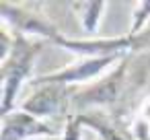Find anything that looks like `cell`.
<instances>
[{
    "mask_svg": "<svg viewBox=\"0 0 150 140\" xmlns=\"http://www.w3.org/2000/svg\"><path fill=\"white\" fill-rule=\"evenodd\" d=\"M146 70L134 66V56L123 58L115 68L88 87H80L74 95L72 115L88 111H107L109 115L132 126L140 105V93L146 87Z\"/></svg>",
    "mask_w": 150,
    "mask_h": 140,
    "instance_id": "obj_1",
    "label": "cell"
},
{
    "mask_svg": "<svg viewBox=\"0 0 150 140\" xmlns=\"http://www.w3.org/2000/svg\"><path fill=\"white\" fill-rule=\"evenodd\" d=\"M47 43L45 41H37V39H29L25 35L15 33V43L13 50L6 58L0 60V74H2V115L15 111L17 105V97L21 93V87L31 78L33 74V66L37 56L43 52Z\"/></svg>",
    "mask_w": 150,
    "mask_h": 140,
    "instance_id": "obj_2",
    "label": "cell"
},
{
    "mask_svg": "<svg viewBox=\"0 0 150 140\" xmlns=\"http://www.w3.org/2000/svg\"><path fill=\"white\" fill-rule=\"evenodd\" d=\"M43 9L41 2L35 4H13V2H0V23L6 25L13 33L25 35L29 39L45 41L54 45L64 37V33L39 11Z\"/></svg>",
    "mask_w": 150,
    "mask_h": 140,
    "instance_id": "obj_3",
    "label": "cell"
},
{
    "mask_svg": "<svg viewBox=\"0 0 150 140\" xmlns=\"http://www.w3.org/2000/svg\"><path fill=\"white\" fill-rule=\"evenodd\" d=\"M78 87H64V85H39L33 87L31 95L19 103L17 109L37 117V119H68L72 115V103Z\"/></svg>",
    "mask_w": 150,
    "mask_h": 140,
    "instance_id": "obj_4",
    "label": "cell"
},
{
    "mask_svg": "<svg viewBox=\"0 0 150 140\" xmlns=\"http://www.w3.org/2000/svg\"><path fill=\"white\" fill-rule=\"evenodd\" d=\"M127 58V56H125ZM123 58H78L74 64L41 74L31 80V87L39 85H64V87H88L115 68Z\"/></svg>",
    "mask_w": 150,
    "mask_h": 140,
    "instance_id": "obj_5",
    "label": "cell"
},
{
    "mask_svg": "<svg viewBox=\"0 0 150 140\" xmlns=\"http://www.w3.org/2000/svg\"><path fill=\"white\" fill-rule=\"evenodd\" d=\"M45 136H62V132L50 122L37 119L21 109L2 115V136L0 140H33Z\"/></svg>",
    "mask_w": 150,
    "mask_h": 140,
    "instance_id": "obj_6",
    "label": "cell"
},
{
    "mask_svg": "<svg viewBox=\"0 0 150 140\" xmlns=\"http://www.w3.org/2000/svg\"><path fill=\"white\" fill-rule=\"evenodd\" d=\"M82 128H88L99 134V140H136L132 126L109 115L107 111H88L76 115Z\"/></svg>",
    "mask_w": 150,
    "mask_h": 140,
    "instance_id": "obj_7",
    "label": "cell"
},
{
    "mask_svg": "<svg viewBox=\"0 0 150 140\" xmlns=\"http://www.w3.org/2000/svg\"><path fill=\"white\" fill-rule=\"evenodd\" d=\"M70 9L76 13L82 29L88 35H95L101 23V17L107 9V2H72Z\"/></svg>",
    "mask_w": 150,
    "mask_h": 140,
    "instance_id": "obj_8",
    "label": "cell"
},
{
    "mask_svg": "<svg viewBox=\"0 0 150 140\" xmlns=\"http://www.w3.org/2000/svg\"><path fill=\"white\" fill-rule=\"evenodd\" d=\"M132 132L136 140H150V97L142 99V105L132 122Z\"/></svg>",
    "mask_w": 150,
    "mask_h": 140,
    "instance_id": "obj_9",
    "label": "cell"
},
{
    "mask_svg": "<svg viewBox=\"0 0 150 140\" xmlns=\"http://www.w3.org/2000/svg\"><path fill=\"white\" fill-rule=\"evenodd\" d=\"M148 25H150V0L148 2H136L134 13H132V25H129L127 33L136 35L142 29H146Z\"/></svg>",
    "mask_w": 150,
    "mask_h": 140,
    "instance_id": "obj_10",
    "label": "cell"
},
{
    "mask_svg": "<svg viewBox=\"0 0 150 140\" xmlns=\"http://www.w3.org/2000/svg\"><path fill=\"white\" fill-rule=\"evenodd\" d=\"M80 138H82V126H80V122L76 119V115H70V117L64 122L60 140H80Z\"/></svg>",
    "mask_w": 150,
    "mask_h": 140,
    "instance_id": "obj_11",
    "label": "cell"
},
{
    "mask_svg": "<svg viewBox=\"0 0 150 140\" xmlns=\"http://www.w3.org/2000/svg\"><path fill=\"white\" fill-rule=\"evenodd\" d=\"M136 41H138V54L140 52H150V25L146 29H142L140 33H136Z\"/></svg>",
    "mask_w": 150,
    "mask_h": 140,
    "instance_id": "obj_12",
    "label": "cell"
}]
</instances>
